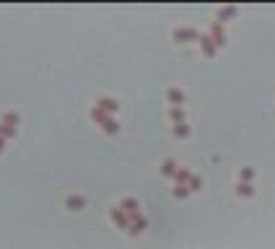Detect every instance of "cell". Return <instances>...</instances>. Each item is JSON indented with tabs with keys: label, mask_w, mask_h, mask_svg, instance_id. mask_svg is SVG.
I'll return each mask as SVG.
<instances>
[{
	"label": "cell",
	"mask_w": 275,
	"mask_h": 249,
	"mask_svg": "<svg viewBox=\"0 0 275 249\" xmlns=\"http://www.w3.org/2000/svg\"><path fill=\"white\" fill-rule=\"evenodd\" d=\"M5 145H8V140H3V138H0V153L5 151Z\"/></svg>",
	"instance_id": "6"
},
{
	"label": "cell",
	"mask_w": 275,
	"mask_h": 249,
	"mask_svg": "<svg viewBox=\"0 0 275 249\" xmlns=\"http://www.w3.org/2000/svg\"><path fill=\"white\" fill-rule=\"evenodd\" d=\"M0 124H8V127H16V130H19V114L11 112V109L0 112Z\"/></svg>",
	"instance_id": "2"
},
{
	"label": "cell",
	"mask_w": 275,
	"mask_h": 249,
	"mask_svg": "<svg viewBox=\"0 0 275 249\" xmlns=\"http://www.w3.org/2000/svg\"><path fill=\"white\" fill-rule=\"evenodd\" d=\"M169 99H171V102H182V99H185V96H182V91L171 88V91H169Z\"/></svg>",
	"instance_id": "4"
},
{
	"label": "cell",
	"mask_w": 275,
	"mask_h": 249,
	"mask_svg": "<svg viewBox=\"0 0 275 249\" xmlns=\"http://www.w3.org/2000/svg\"><path fill=\"white\" fill-rule=\"evenodd\" d=\"M16 132H19L16 127H8V124H0V138H3V140H11V138H16Z\"/></svg>",
	"instance_id": "3"
},
{
	"label": "cell",
	"mask_w": 275,
	"mask_h": 249,
	"mask_svg": "<svg viewBox=\"0 0 275 249\" xmlns=\"http://www.w3.org/2000/svg\"><path fill=\"white\" fill-rule=\"evenodd\" d=\"M99 106H106V109H114V102H112V99H99Z\"/></svg>",
	"instance_id": "5"
},
{
	"label": "cell",
	"mask_w": 275,
	"mask_h": 249,
	"mask_svg": "<svg viewBox=\"0 0 275 249\" xmlns=\"http://www.w3.org/2000/svg\"><path fill=\"white\" fill-rule=\"evenodd\" d=\"M63 205L68 208V210H83V205H86V197L83 195H76V192H68L63 197Z\"/></svg>",
	"instance_id": "1"
}]
</instances>
